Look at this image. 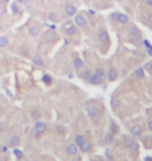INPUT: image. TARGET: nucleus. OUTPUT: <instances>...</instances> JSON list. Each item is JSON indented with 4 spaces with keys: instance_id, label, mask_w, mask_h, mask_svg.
I'll return each instance as SVG.
<instances>
[{
    "instance_id": "f257e3e1",
    "label": "nucleus",
    "mask_w": 152,
    "mask_h": 161,
    "mask_svg": "<svg viewBox=\"0 0 152 161\" xmlns=\"http://www.w3.org/2000/svg\"><path fill=\"white\" fill-rule=\"evenodd\" d=\"M99 109H98V107L96 106H89L87 108V113H88V115L90 117H97L99 115Z\"/></svg>"
},
{
    "instance_id": "f03ea898",
    "label": "nucleus",
    "mask_w": 152,
    "mask_h": 161,
    "mask_svg": "<svg viewBox=\"0 0 152 161\" xmlns=\"http://www.w3.org/2000/svg\"><path fill=\"white\" fill-rule=\"evenodd\" d=\"M34 130L38 134H42L45 132L46 130V125L43 122H40V120H37L36 124H34Z\"/></svg>"
},
{
    "instance_id": "7ed1b4c3",
    "label": "nucleus",
    "mask_w": 152,
    "mask_h": 161,
    "mask_svg": "<svg viewBox=\"0 0 152 161\" xmlns=\"http://www.w3.org/2000/svg\"><path fill=\"white\" fill-rule=\"evenodd\" d=\"M45 40H46V41H47L48 43L53 42L54 40H56V33H55L54 31H48L47 33H45Z\"/></svg>"
},
{
    "instance_id": "20e7f679",
    "label": "nucleus",
    "mask_w": 152,
    "mask_h": 161,
    "mask_svg": "<svg viewBox=\"0 0 152 161\" xmlns=\"http://www.w3.org/2000/svg\"><path fill=\"white\" fill-rule=\"evenodd\" d=\"M65 12L68 16H74L76 14V7L72 4H68L65 7Z\"/></svg>"
},
{
    "instance_id": "39448f33",
    "label": "nucleus",
    "mask_w": 152,
    "mask_h": 161,
    "mask_svg": "<svg viewBox=\"0 0 152 161\" xmlns=\"http://www.w3.org/2000/svg\"><path fill=\"white\" fill-rule=\"evenodd\" d=\"M131 134H132V136L134 137H139L142 135V133H143V130H142V128H141L140 126H134L133 128L130 130Z\"/></svg>"
},
{
    "instance_id": "423d86ee",
    "label": "nucleus",
    "mask_w": 152,
    "mask_h": 161,
    "mask_svg": "<svg viewBox=\"0 0 152 161\" xmlns=\"http://www.w3.org/2000/svg\"><path fill=\"white\" fill-rule=\"evenodd\" d=\"M117 77H118V73H117V71L115 69L108 70V72H107V79H108V81L113 82V81L117 79Z\"/></svg>"
},
{
    "instance_id": "0eeeda50",
    "label": "nucleus",
    "mask_w": 152,
    "mask_h": 161,
    "mask_svg": "<svg viewBox=\"0 0 152 161\" xmlns=\"http://www.w3.org/2000/svg\"><path fill=\"white\" fill-rule=\"evenodd\" d=\"M75 22L79 27H85V24H87V21L85 20V18L82 16H79V15L75 17Z\"/></svg>"
},
{
    "instance_id": "6e6552de",
    "label": "nucleus",
    "mask_w": 152,
    "mask_h": 161,
    "mask_svg": "<svg viewBox=\"0 0 152 161\" xmlns=\"http://www.w3.org/2000/svg\"><path fill=\"white\" fill-rule=\"evenodd\" d=\"M67 154L71 156L77 154V146H76V144H69L67 146Z\"/></svg>"
},
{
    "instance_id": "1a4fd4ad",
    "label": "nucleus",
    "mask_w": 152,
    "mask_h": 161,
    "mask_svg": "<svg viewBox=\"0 0 152 161\" xmlns=\"http://www.w3.org/2000/svg\"><path fill=\"white\" fill-rule=\"evenodd\" d=\"M117 20H118L121 24H126L128 22V17L126 15H124V14H118Z\"/></svg>"
},
{
    "instance_id": "9d476101",
    "label": "nucleus",
    "mask_w": 152,
    "mask_h": 161,
    "mask_svg": "<svg viewBox=\"0 0 152 161\" xmlns=\"http://www.w3.org/2000/svg\"><path fill=\"white\" fill-rule=\"evenodd\" d=\"M99 40L102 41V42H107V41L110 40V36H108L107 31H101V33H99Z\"/></svg>"
},
{
    "instance_id": "9b49d317",
    "label": "nucleus",
    "mask_w": 152,
    "mask_h": 161,
    "mask_svg": "<svg viewBox=\"0 0 152 161\" xmlns=\"http://www.w3.org/2000/svg\"><path fill=\"white\" fill-rule=\"evenodd\" d=\"M9 144L12 146H17L20 144V138L18 136H12L9 138Z\"/></svg>"
},
{
    "instance_id": "f8f14e48",
    "label": "nucleus",
    "mask_w": 152,
    "mask_h": 161,
    "mask_svg": "<svg viewBox=\"0 0 152 161\" xmlns=\"http://www.w3.org/2000/svg\"><path fill=\"white\" fill-rule=\"evenodd\" d=\"M85 142V138L82 135H77L75 137V144L78 146H81Z\"/></svg>"
},
{
    "instance_id": "ddd939ff",
    "label": "nucleus",
    "mask_w": 152,
    "mask_h": 161,
    "mask_svg": "<svg viewBox=\"0 0 152 161\" xmlns=\"http://www.w3.org/2000/svg\"><path fill=\"white\" fill-rule=\"evenodd\" d=\"M101 81H102V79H101L100 77H98L96 74H93V75L90 77V82H91L93 85H99L101 83Z\"/></svg>"
},
{
    "instance_id": "4468645a",
    "label": "nucleus",
    "mask_w": 152,
    "mask_h": 161,
    "mask_svg": "<svg viewBox=\"0 0 152 161\" xmlns=\"http://www.w3.org/2000/svg\"><path fill=\"white\" fill-rule=\"evenodd\" d=\"M80 149H81L82 152H85V153L90 152V151H91V149H92V144L90 142H88V141H85V142L83 143L81 146H80Z\"/></svg>"
},
{
    "instance_id": "2eb2a0df",
    "label": "nucleus",
    "mask_w": 152,
    "mask_h": 161,
    "mask_svg": "<svg viewBox=\"0 0 152 161\" xmlns=\"http://www.w3.org/2000/svg\"><path fill=\"white\" fill-rule=\"evenodd\" d=\"M28 33H29V35H30L31 37H37L38 35H39V33H40V28L36 27V26H32V27L29 28Z\"/></svg>"
},
{
    "instance_id": "dca6fc26",
    "label": "nucleus",
    "mask_w": 152,
    "mask_h": 161,
    "mask_svg": "<svg viewBox=\"0 0 152 161\" xmlns=\"http://www.w3.org/2000/svg\"><path fill=\"white\" fill-rule=\"evenodd\" d=\"M32 61H34V63L37 65V66H43V59L41 55H34V58Z\"/></svg>"
},
{
    "instance_id": "f3484780",
    "label": "nucleus",
    "mask_w": 152,
    "mask_h": 161,
    "mask_svg": "<svg viewBox=\"0 0 152 161\" xmlns=\"http://www.w3.org/2000/svg\"><path fill=\"white\" fill-rule=\"evenodd\" d=\"M135 76L140 79H142L145 77V72H144L143 68H139V69L135 70Z\"/></svg>"
},
{
    "instance_id": "a211bd4d",
    "label": "nucleus",
    "mask_w": 152,
    "mask_h": 161,
    "mask_svg": "<svg viewBox=\"0 0 152 161\" xmlns=\"http://www.w3.org/2000/svg\"><path fill=\"white\" fill-rule=\"evenodd\" d=\"M110 106H112L113 109L119 108V107H120V100H117V98H112V100H110Z\"/></svg>"
},
{
    "instance_id": "6ab92c4d",
    "label": "nucleus",
    "mask_w": 152,
    "mask_h": 161,
    "mask_svg": "<svg viewBox=\"0 0 152 161\" xmlns=\"http://www.w3.org/2000/svg\"><path fill=\"white\" fill-rule=\"evenodd\" d=\"M129 31H130L131 35L134 37L140 36V31H139V28H137V26H131V27L129 28Z\"/></svg>"
},
{
    "instance_id": "aec40b11",
    "label": "nucleus",
    "mask_w": 152,
    "mask_h": 161,
    "mask_svg": "<svg viewBox=\"0 0 152 161\" xmlns=\"http://www.w3.org/2000/svg\"><path fill=\"white\" fill-rule=\"evenodd\" d=\"M11 9H12V12L14 13V14H17V13L20 12V7H19L18 3L13 2L12 4H11Z\"/></svg>"
},
{
    "instance_id": "412c9836",
    "label": "nucleus",
    "mask_w": 152,
    "mask_h": 161,
    "mask_svg": "<svg viewBox=\"0 0 152 161\" xmlns=\"http://www.w3.org/2000/svg\"><path fill=\"white\" fill-rule=\"evenodd\" d=\"M95 74L98 76V77H100L101 79H104V76H105V71H104L102 68H99V69L96 70V72H95Z\"/></svg>"
},
{
    "instance_id": "4be33fe9",
    "label": "nucleus",
    "mask_w": 152,
    "mask_h": 161,
    "mask_svg": "<svg viewBox=\"0 0 152 161\" xmlns=\"http://www.w3.org/2000/svg\"><path fill=\"white\" fill-rule=\"evenodd\" d=\"M113 140H114V136H113V134L112 133H108L105 135V138H104V141L107 143V144H110V143L113 142Z\"/></svg>"
},
{
    "instance_id": "5701e85b",
    "label": "nucleus",
    "mask_w": 152,
    "mask_h": 161,
    "mask_svg": "<svg viewBox=\"0 0 152 161\" xmlns=\"http://www.w3.org/2000/svg\"><path fill=\"white\" fill-rule=\"evenodd\" d=\"M9 43V40L6 37H0V47H5Z\"/></svg>"
},
{
    "instance_id": "b1692460",
    "label": "nucleus",
    "mask_w": 152,
    "mask_h": 161,
    "mask_svg": "<svg viewBox=\"0 0 152 161\" xmlns=\"http://www.w3.org/2000/svg\"><path fill=\"white\" fill-rule=\"evenodd\" d=\"M41 116H42V113L40 110H34V112H32V117H34L36 120H39L41 118Z\"/></svg>"
},
{
    "instance_id": "393cba45",
    "label": "nucleus",
    "mask_w": 152,
    "mask_h": 161,
    "mask_svg": "<svg viewBox=\"0 0 152 161\" xmlns=\"http://www.w3.org/2000/svg\"><path fill=\"white\" fill-rule=\"evenodd\" d=\"M13 153H14V155H15L18 159H21L22 157H23V152L18 149H15L14 151H13Z\"/></svg>"
},
{
    "instance_id": "a878e982",
    "label": "nucleus",
    "mask_w": 152,
    "mask_h": 161,
    "mask_svg": "<svg viewBox=\"0 0 152 161\" xmlns=\"http://www.w3.org/2000/svg\"><path fill=\"white\" fill-rule=\"evenodd\" d=\"M74 65H75L76 67L80 68V67L83 66V61H82L80 58H76L75 60H74Z\"/></svg>"
},
{
    "instance_id": "bb28decb",
    "label": "nucleus",
    "mask_w": 152,
    "mask_h": 161,
    "mask_svg": "<svg viewBox=\"0 0 152 161\" xmlns=\"http://www.w3.org/2000/svg\"><path fill=\"white\" fill-rule=\"evenodd\" d=\"M130 149L133 151V152H137V150H139V143L137 141H134L132 140V142H131V146H130Z\"/></svg>"
},
{
    "instance_id": "cd10ccee",
    "label": "nucleus",
    "mask_w": 152,
    "mask_h": 161,
    "mask_svg": "<svg viewBox=\"0 0 152 161\" xmlns=\"http://www.w3.org/2000/svg\"><path fill=\"white\" fill-rule=\"evenodd\" d=\"M110 129H112V132H113V133H118V130H119L118 126L116 125L113 120H112V122H110Z\"/></svg>"
},
{
    "instance_id": "c85d7f7f",
    "label": "nucleus",
    "mask_w": 152,
    "mask_h": 161,
    "mask_svg": "<svg viewBox=\"0 0 152 161\" xmlns=\"http://www.w3.org/2000/svg\"><path fill=\"white\" fill-rule=\"evenodd\" d=\"M42 81L44 83H47V84H49V83L51 82V76L48 75V74H44L42 77Z\"/></svg>"
},
{
    "instance_id": "c756f323",
    "label": "nucleus",
    "mask_w": 152,
    "mask_h": 161,
    "mask_svg": "<svg viewBox=\"0 0 152 161\" xmlns=\"http://www.w3.org/2000/svg\"><path fill=\"white\" fill-rule=\"evenodd\" d=\"M66 33H67V35H70V36H72V35H75V33H76V27H75V26H72L71 28L67 29V31H66Z\"/></svg>"
},
{
    "instance_id": "7c9ffc66",
    "label": "nucleus",
    "mask_w": 152,
    "mask_h": 161,
    "mask_svg": "<svg viewBox=\"0 0 152 161\" xmlns=\"http://www.w3.org/2000/svg\"><path fill=\"white\" fill-rule=\"evenodd\" d=\"M72 26H74V25H73V22H72V21H67L66 23H65V25H64L65 31H67V29L71 28Z\"/></svg>"
},
{
    "instance_id": "2f4dec72",
    "label": "nucleus",
    "mask_w": 152,
    "mask_h": 161,
    "mask_svg": "<svg viewBox=\"0 0 152 161\" xmlns=\"http://www.w3.org/2000/svg\"><path fill=\"white\" fill-rule=\"evenodd\" d=\"M145 44H146L147 45V51H148V53H149L150 55H152V46L150 45L149 43H148V41H147V40H145Z\"/></svg>"
},
{
    "instance_id": "473e14b6",
    "label": "nucleus",
    "mask_w": 152,
    "mask_h": 161,
    "mask_svg": "<svg viewBox=\"0 0 152 161\" xmlns=\"http://www.w3.org/2000/svg\"><path fill=\"white\" fill-rule=\"evenodd\" d=\"M48 18L50 19L51 21H56V19H57V17H56V14H55V13H49Z\"/></svg>"
},
{
    "instance_id": "72a5a7b5",
    "label": "nucleus",
    "mask_w": 152,
    "mask_h": 161,
    "mask_svg": "<svg viewBox=\"0 0 152 161\" xmlns=\"http://www.w3.org/2000/svg\"><path fill=\"white\" fill-rule=\"evenodd\" d=\"M105 155H106L107 159H108V160H110V161L113 160V153L110 152V150H107L106 152H105Z\"/></svg>"
},
{
    "instance_id": "f704fd0d",
    "label": "nucleus",
    "mask_w": 152,
    "mask_h": 161,
    "mask_svg": "<svg viewBox=\"0 0 152 161\" xmlns=\"http://www.w3.org/2000/svg\"><path fill=\"white\" fill-rule=\"evenodd\" d=\"M131 142H132V140H131V139H126V140H125V141H124L125 146H126V148H130Z\"/></svg>"
},
{
    "instance_id": "c9c22d12",
    "label": "nucleus",
    "mask_w": 152,
    "mask_h": 161,
    "mask_svg": "<svg viewBox=\"0 0 152 161\" xmlns=\"http://www.w3.org/2000/svg\"><path fill=\"white\" fill-rule=\"evenodd\" d=\"M5 13V7L3 5H0V15H3Z\"/></svg>"
},
{
    "instance_id": "e433bc0d",
    "label": "nucleus",
    "mask_w": 152,
    "mask_h": 161,
    "mask_svg": "<svg viewBox=\"0 0 152 161\" xmlns=\"http://www.w3.org/2000/svg\"><path fill=\"white\" fill-rule=\"evenodd\" d=\"M83 77H90V71H89V70H87V71L83 72Z\"/></svg>"
},
{
    "instance_id": "4c0bfd02",
    "label": "nucleus",
    "mask_w": 152,
    "mask_h": 161,
    "mask_svg": "<svg viewBox=\"0 0 152 161\" xmlns=\"http://www.w3.org/2000/svg\"><path fill=\"white\" fill-rule=\"evenodd\" d=\"M2 151H3V153H7V152H9V149H7V146H2Z\"/></svg>"
},
{
    "instance_id": "58836bf2",
    "label": "nucleus",
    "mask_w": 152,
    "mask_h": 161,
    "mask_svg": "<svg viewBox=\"0 0 152 161\" xmlns=\"http://www.w3.org/2000/svg\"><path fill=\"white\" fill-rule=\"evenodd\" d=\"M4 131V126L2 125V122H0V133Z\"/></svg>"
},
{
    "instance_id": "ea45409f",
    "label": "nucleus",
    "mask_w": 152,
    "mask_h": 161,
    "mask_svg": "<svg viewBox=\"0 0 152 161\" xmlns=\"http://www.w3.org/2000/svg\"><path fill=\"white\" fill-rule=\"evenodd\" d=\"M5 92H6V94H9V96H12V93H11V92H9V89H5Z\"/></svg>"
},
{
    "instance_id": "a19ab883",
    "label": "nucleus",
    "mask_w": 152,
    "mask_h": 161,
    "mask_svg": "<svg viewBox=\"0 0 152 161\" xmlns=\"http://www.w3.org/2000/svg\"><path fill=\"white\" fill-rule=\"evenodd\" d=\"M144 161H152V158H150V157H146V158L144 159Z\"/></svg>"
},
{
    "instance_id": "79ce46f5",
    "label": "nucleus",
    "mask_w": 152,
    "mask_h": 161,
    "mask_svg": "<svg viewBox=\"0 0 152 161\" xmlns=\"http://www.w3.org/2000/svg\"><path fill=\"white\" fill-rule=\"evenodd\" d=\"M148 127H149V130L152 131V122H150L149 124H148Z\"/></svg>"
},
{
    "instance_id": "37998d69",
    "label": "nucleus",
    "mask_w": 152,
    "mask_h": 161,
    "mask_svg": "<svg viewBox=\"0 0 152 161\" xmlns=\"http://www.w3.org/2000/svg\"><path fill=\"white\" fill-rule=\"evenodd\" d=\"M16 2L17 3H23V2H25V0H16Z\"/></svg>"
},
{
    "instance_id": "c03bdc74",
    "label": "nucleus",
    "mask_w": 152,
    "mask_h": 161,
    "mask_svg": "<svg viewBox=\"0 0 152 161\" xmlns=\"http://www.w3.org/2000/svg\"><path fill=\"white\" fill-rule=\"evenodd\" d=\"M147 4H149V5L152 6V0H147Z\"/></svg>"
},
{
    "instance_id": "a18cd8bd",
    "label": "nucleus",
    "mask_w": 152,
    "mask_h": 161,
    "mask_svg": "<svg viewBox=\"0 0 152 161\" xmlns=\"http://www.w3.org/2000/svg\"><path fill=\"white\" fill-rule=\"evenodd\" d=\"M149 21L152 23V14H149Z\"/></svg>"
},
{
    "instance_id": "49530a36",
    "label": "nucleus",
    "mask_w": 152,
    "mask_h": 161,
    "mask_svg": "<svg viewBox=\"0 0 152 161\" xmlns=\"http://www.w3.org/2000/svg\"><path fill=\"white\" fill-rule=\"evenodd\" d=\"M117 17H118V14H113V18L117 19Z\"/></svg>"
},
{
    "instance_id": "de8ad7c7",
    "label": "nucleus",
    "mask_w": 152,
    "mask_h": 161,
    "mask_svg": "<svg viewBox=\"0 0 152 161\" xmlns=\"http://www.w3.org/2000/svg\"><path fill=\"white\" fill-rule=\"evenodd\" d=\"M150 68H151V71H152V63H151V66H150Z\"/></svg>"
},
{
    "instance_id": "09e8293b",
    "label": "nucleus",
    "mask_w": 152,
    "mask_h": 161,
    "mask_svg": "<svg viewBox=\"0 0 152 161\" xmlns=\"http://www.w3.org/2000/svg\"><path fill=\"white\" fill-rule=\"evenodd\" d=\"M4 1H9V0H4Z\"/></svg>"
},
{
    "instance_id": "8fccbe9b",
    "label": "nucleus",
    "mask_w": 152,
    "mask_h": 161,
    "mask_svg": "<svg viewBox=\"0 0 152 161\" xmlns=\"http://www.w3.org/2000/svg\"><path fill=\"white\" fill-rule=\"evenodd\" d=\"M99 161H104V160H99Z\"/></svg>"
}]
</instances>
